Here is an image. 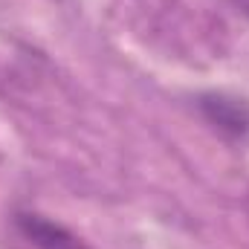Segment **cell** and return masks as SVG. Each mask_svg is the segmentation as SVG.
<instances>
[{
  "instance_id": "6da1fadb",
  "label": "cell",
  "mask_w": 249,
  "mask_h": 249,
  "mask_svg": "<svg viewBox=\"0 0 249 249\" xmlns=\"http://www.w3.org/2000/svg\"><path fill=\"white\" fill-rule=\"evenodd\" d=\"M197 110L226 139L249 145V99L232 93H203L197 96Z\"/></svg>"
},
{
  "instance_id": "7a4b0ae2",
  "label": "cell",
  "mask_w": 249,
  "mask_h": 249,
  "mask_svg": "<svg viewBox=\"0 0 249 249\" xmlns=\"http://www.w3.org/2000/svg\"><path fill=\"white\" fill-rule=\"evenodd\" d=\"M15 229L35 249H90L67 226L50 220L47 214H38V212H18L15 214Z\"/></svg>"
},
{
  "instance_id": "3957f363",
  "label": "cell",
  "mask_w": 249,
  "mask_h": 249,
  "mask_svg": "<svg viewBox=\"0 0 249 249\" xmlns=\"http://www.w3.org/2000/svg\"><path fill=\"white\" fill-rule=\"evenodd\" d=\"M247 217H249V200H247Z\"/></svg>"
},
{
  "instance_id": "277c9868",
  "label": "cell",
  "mask_w": 249,
  "mask_h": 249,
  "mask_svg": "<svg viewBox=\"0 0 249 249\" xmlns=\"http://www.w3.org/2000/svg\"><path fill=\"white\" fill-rule=\"evenodd\" d=\"M247 3H249V0H247Z\"/></svg>"
}]
</instances>
